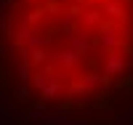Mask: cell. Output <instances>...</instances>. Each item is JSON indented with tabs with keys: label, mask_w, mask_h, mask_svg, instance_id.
Instances as JSON below:
<instances>
[{
	"label": "cell",
	"mask_w": 133,
	"mask_h": 125,
	"mask_svg": "<svg viewBox=\"0 0 133 125\" xmlns=\"http://www.w3.org/2000/svg\"><path fill=\"white\" fill-rule=\"evenodd\" d=\"M0 93L35 125H104L133 101V0H0Z\"/></svg>",
	"instance_id": "1"
}]
</instances>
